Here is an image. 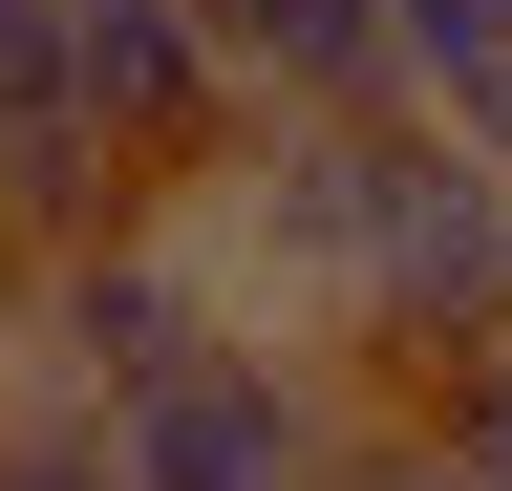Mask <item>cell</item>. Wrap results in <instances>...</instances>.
<instances>
[{
  "mask_svg": "<svg viewBox=\"0 0 512 491\" xmlns=\"http://www.w3.org/2000/svg\"><path fill=\"white\" fill-rule=\"evenodd\" d=\"M64 150V65H43V0H0V193Z\"/></svg>",
  "mask_w": 512,
  "mask_h": 491,
  "instance_id": "obj_6",
  "label": "cell"
},
{
  "mask_svg": "<svg viewBox=\"0 0 512 491\" xmlns=\"http://www.w3.org/2000/svg\"><path fill=\"white\" fill-rule=\"evenodd\" d=\"M0 491H128V470H107V427H86V406H43V385H22V406H0Z\"/></svg>",
  "mask_w": 512,
  "mask_h": 491,
  "instance_id": "obj_7",
  "label": "cell"
},
{
  "mask_svg": "<svg viewBox=\"0 0 512 491\" xmlns=\"http://www.w3.org/2000/svg\"><path fill=\"white\" fill-rule=\"evenodd\" d=\"M107 427V470L128 491H342V449H363V385L320 342H278V321H214L192 363H150L128 406H86Z\"/></svg>",
  "mask_w": 512,
  "mask_h": 491,
  "instance_id": "obj_1",
  "label": "cell"
},
{
  "mask_svg": "<svg viewBox=\"0 0 512 491\" xmlns=\"http://www.w3.org/2000/svg\"><path fill=\"white\" fill-rule=\"evenodd\" d=\"M427 449H448V470H470V491H512V342H491V363H470V385H448V406H427Z\"/></svg>",
  "mask_w": 512,
  "mask_h": 491,
  "instance_id": "obj_8",
  "label": "cell"
},
{
  "mask_svg": "<svg viewBox=\"0 0 512 491\" xmlns=\"http://www.w3.org/2000/svg\"><path fill=\"white\" fill-rule=\"evenodd\" d=\"M214 321H235V299L192 278V235H171V214H150V235H86V257H43V278H22V385H43V406H128L150 363H192Z\"/></svg>",
  "mask_w": 512,
  "mask_h": 491,
  "instance_id": "obj_3",
  "label": "cell"
},
{
  "mask_svg": "<svg viewBox=\"0 0 512 491\" xmlns=\"http://www.w3.org/2000/svg\"><path fill=\"white\" fill-rule=\"evenodd\" d=\"M43 65H64V129H86L128 193H192L235 150V86L192 43V0H43Z\"/></svg>",
  "mask_w": 512,
  "mask_h": 491,
  "instance_id": "obj_2",
  "label": "cell"
},
{
  "mask_svg": "<svg viewBox=\"0 0 512 491\" xmlns=\"http://www.w3.org/2000/svg\"><path fill=\"white\" fill-rule=\"evenodd\" d=\"M491 193H512V150H491Z\"/></svg>",
  "mask_w": 512,
  "mask_h": 491,
  "instance_id": "obj_10",
  "label": "cell"
},
{
  "mask_svg": "<svg viewBox=\"0 0 512 491\" xmlns=\"http://www.w3.org/2000/svg\"><path fill=\"white\" fill-rule=\"evenodd\" d=\"M342 491H470V470H448L427 427H363V449H342Z\"/></svg>",
  "mask_w": 512,
  "mask_h": 491,
  "instance_id": "obj_9",
  "label": "cell"
},
{
  "mask_svg": "<svg viewBox=\"0 0 512 491\" xmlns=\"http://www.w3.org/2000/svg\"><path fill=\"white\" fill-rule=\"evenodd\" d=\"M192 43H214L235 129H384V0H192Z\"/></svg>",
  "mask_w": 512,
  "mask_h": 491,
  "instance_id": "obj_4",
  "label": "cell"
},
{
  "mask_svg": "<svg viewBox=\"0 0 512 491\" xmlns=\"http://www.w3.org/2000/svg\"><path fill=\"white\" fill-rule=\"evenodd\" d=\"M384 86L448 150H512V0H384Z\"/></svg>",
  "mask_w": 512,
  "mask_h": 491,
  "instance_id": "obj_5",
  "label": "cell"
}]
</instances>
